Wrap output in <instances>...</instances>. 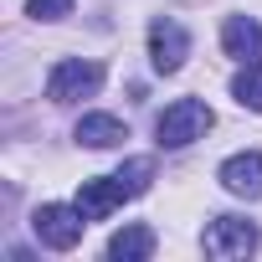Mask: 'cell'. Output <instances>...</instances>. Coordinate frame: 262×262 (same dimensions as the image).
I'll return each instance as SVG.
<instances>
[{
  "instance_id": "cell-1",
  "label": "cell",
  "mask_w": 262,
  "mask_h": 262,
  "mask_svg": "<svg viewBox=\"0 0 262 262\" xmlns=\"http://www.w3.org/2000/svg\"><path fill=\"white\" fill-rule=\"evenodd\" d=\"M211 123H216V113H211L201 98H180V103H170V108L160 113L155 134H160L165 149H185V144H195V139L211 134Z\"/></svg>"
},
{
  "instance_id": "cell-2",
  "label": "cell",
  "mask_w": 262,
  "mask_h": 262,
  "mask_svg": "<svg viewBox=\"0 0 262 262\" xmlns=\"http://www.w3.org/2000/svg\"><path fill=\"white\" fill-rule=\"evenodd\" d=\"M257 226L252 221H242V216H216L211 226H206V236H201V247H206V257H216V262H236V257H252L257 252Z\"/></svg>"
},
{
  "instance_id": "cell-3",
  "label": "cell",
  "mask_w": 262,
  "mask_h": 262,
  "mask_svg": "<svg viewBox=\"0 0 262 262\" xmlns=\"http://www.w3.org/2000/svg\"><path fill=\"white\" fill-rule=\"evenodd\" d=\"M31 231H36L41 247H52V252H72V247L82 242V231H88V216H82L77 206H41V211L31 216Z\"/></svg>"
},
{
  "instance_id": "cell-4",
  "label": "cell",
  "mask_w": 262,
  "mask_h": 262,
  "mask_svg": "<svg viewBox=\"0 0 262 262\" xmlns=\"http://www.w3.org/2000/svg\"><path fill=\"white\" fill-rule=\"evenodd\" d=\"M98 88H103V67L98 62H82V57L57 62L52 77H47V98L52 103H77V98H93Z\"/></svg>"
},
{
  "instance_id": "cell-5",
  "label": "cell",
  "mask_w": 262,
  "mask_h": 262,
  "mask_svg": "<svg viewBox=\"0 0 262 262\" xmlns=\"http://www.w3.org/2000/svg\"><path fill=\"white\" fill-rule=\"evenodd\" d=\"M185 57H190V36H185V26L175 21V16H155L149 21V62H155V72H180L185 67Z\"/></svg>"
},
{
  "instance_id": "cell-6",
  "label": "cell",
  "mask_w": 262,
  "mask_h": 262,
  "mask_svg": "<svg viewBox=\"0 0 262 262\" xmlns=\"http://www.w3.org/2000/svg\"><path fill=\"white\" fill-rule=\"evenodd\" d=\"M123 201H134V190H128L118 175H93V180H82V190H77V211H82L88 221L113 216Z\"/></svg>"
},
{
  "instance_id": "cell-7",
  "label": "cell",
  "mask_w": 262,
  "mask_h": 262,
  "mask_svg": "<svg viewBox=\"0 0 262 262\" xmlns=\"http://www.w3.org/2000/svg\"><path fill=\"white\" fill-rule=\"evenodd\" d=\"M221 47H226V57H236L242 67H262V21H257V16H226Z\"/></svg>"
},
{
  "instance_id": "cell-8",
  "label": "cell",
  "mask_w": 262,
  "mask_h": 262,
  "mask_svg": "<svg viewBox=\"0 0 262 262\" xmlns=\"http://www.w3.org/2000/svg\"><path fill=\"white\" fill-rule=\"evenodd\" d=\"M216 180H221L231 195H242V201H257V195H262V155H257V149H247V155H231V160L216 170Z\"/></svg>"
},
{
  "instance_id": "cell-9",
  "label": "cell",
  "mask_w": 262,
  "mask_h": 262,
  "mask_svg": "<svg viewBox=\"0 0 262 262\" xmlns=\"http://www.w3.org/2000/svg\"><path fill=\"white\" fill-rule=\"evenodd\" d=\"M123 139H128V128L113 113H82L77 118V144H88V149H118Z\"/></svg>"
},
{
  "instance_id": "cell-10",
  "label": "cell",
  "mask_w": 262,
  "mask_h": 262,
  "mask_svg": "<svg viewBox=\"0 0 262 262\" xmlns=\"http://www.w3.org/2000/svg\"><path fill=\"white\" fill-rule=\"evenodd\" d=\"M108 257L113 262H144V257H155V231L149 226H123V231H113L108 236Z\"/></svg>"
},
{
  "instance_id": "cell-11",
  "label": "cell",
  "mask_w": 262,
  "mask_h": 262,
  "mask_svg": "<svg viewBox=\"0 0 262 262\" xmlns=\"http://www.w3.org/2000/svg\"><path fill=\"white\" fill-rule=\"evenodd\" d=\"M231 98H236L242 108L262 113V67H242V72H236V82H231Z\"/></svg>"
},
{
  "instance_id": "cell-12",
  "label": "cell",
  "mask_w": 262,
  "mask_h": 262,
  "mask_svg": "<svg viewBox=\"0 0 262 262\" xmlns=\"http://www.w3.org/2000/svg\"><path fill=\"white\" fill-rule=\"evenodd\" d=\"M118 180H123L128 190H134V195H144V190H149V180H155V160H149V155H139V160H128V165L118 170Z\"/></svg>"
},
{
  "instance_id": "cell-13",
  "label": "cell",
  "mask_w": 262,
  "mask_h": 262,
  "mask_svg": "<svg viewBox=\"0 0 262 262\" xmlns=\"http://www.w3.org/2000/svg\"><path fill=\"white\" fill-rule=\"evenodd\" d=\"M26 16L31 21H62V16H72V0H26Z\"/></svg>"
}]
</instances>
